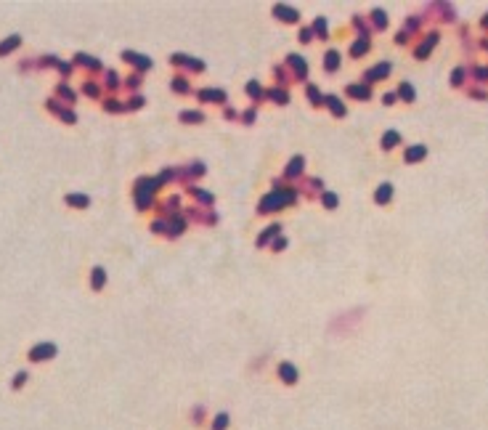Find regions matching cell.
<instances>
[{
    "instance_id": "5",
    "label": "cell",
    "mask_w": 488,
    "mask_h": 430,
    "mask_svg": "<svg viewBox=\"0 0 488 430\" xmlns=\"http://www.w3.org/2000/svg\"><path fill=\"white\" fill-rule=\"evenodd\" d=\"M101 282H103V271L98 269V271H93V287H101Z\"/></svg>"
},
{
    "instance_id": "7",
    "label": "cell",
    "mask_w": 488,
    "mask_h": 430,
    "mask_svg": "<svg viewBox=\"0 0 488 430\" xmlns=\"http://www.w3.org/2000/svg\"><path fill=\"white\" fill-rule=\"evenodd\" d=\"M388 194H390V186H382V189H379V202H385Z\"/></svg>"
},
{
    "instance_id": "4",
    "label": "cell",
    "mask_w": 488,
    "mask_h": 430,
    "mask_svg": "<svg viewBox=\"0 0 488 430\" xmlns=\"http://www.w3.org/2000/svg\"><path fill=\"white\" fill-rule=\"evenodd\" d=\"M422 154H425V149H422V146L409 149V159H422Z\"/></svg>"
},
{
    "instance_id": "8",
    "label": "cell",
    "mask_w": 488,
    "mask_h": 430,
    "mask_svg": "<svg viewBox=\"0 0 488 430\" xmlns=\"http://www.w3.org/2000/svg\"><path fill=\"white\" fill-rule=\"evenodd\" d=\"M398 141V136L396 133H388V138H385V146H390V144H396Z\"/></svg>"
},
{
    "instance_id": "1",
    "label": "cell",
    "mask_w": 488,
    "mask_h": 430,
    "mask_svg": "<svg viewBox=\"0 0 488 430\" xmlns=\"http://www.w3.org/2000/svg\"><path fill=\"white\" fill-rule=\"evenodd\" d=\"M51 353H56L53 345H38V351H32L29 356H32V358H45V356H51Z\"/></svg>"
},
{
    "instance_id": "6",
    "label": "cell",
    "mask_w": 488,
    "mask_h": 430,
    "mask_svg": "<svg viewBox=\"0 0 488 430\" xmlns=\"http://www.w3.org/2000/svg\"><path fill=\"white\" fill-rule=\"evenodd\" d=\"M282 369H284V377H287V380H295V372H292V367H287V364H284Z\"/></svg>"
},
{
    "instance_id": "2",
    "label": "cell",
    "mask_w": 488,
    "mask_h": 430,
    "mask_svg": "<svg viewBox=\"0 0 488 430\" xmlns=\"http://www.w3.org/2000/svg\"><path fill=\"white\" fill-rule=\"evenodd\" d=\"M66 200L72 202V205H88V196H85V194H69Z\"/></svg>"
},
{
    "instance_id": "3",
    "label": "cell",
    "mask_w": 488,
    "mask_h": 430,
    "mask_svg": "<svg viewBox=\"0 0 488 430\" xmlns=\"http://www.w3.org/2000/svg\"><path fill=\"white\" fill-rule=\"evenodd\" d=\"M16 43H19V38H11V40H6L3 45H0V53H8V48H14Z\"/></svg>"
}]
</instances>
